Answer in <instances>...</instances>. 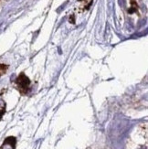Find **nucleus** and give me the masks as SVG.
<instances>
[{"mask_svg": "<svg viewBox=\"0 0 148 149\" xmlns=\"http://www.w3.org/2000/svg\"><path fill=\"white\" fill-rule=\"evenodd\" d=\"M17 85L22 93H27L30 86V81L24 73H21L17 79Z\"/></svg>", "mask_w": 148, "mask_h": 149, "instance_id": "1", "label": "nucleus"}, {"mask_svg": "<svg viewBox=\"0 0 148 149\" xmlns=\"http://www.w3.org/2000/svg\"><path fill=\"white\" fill-rule=\"evenodd\" d=\"M6 70H8V66L4 65V64H0V76H2L6 72Z\"/></svg>", "mask_w": 148, "mask_h": 149, "instance_id": "2", "label": "nucleus"}, {"mask_svg": "<svg viewBox=\"0 0 148 149\" xmlns=\"http://www.w3.org/2000/svg\"><path fill=\"white\" fill-rule=\"evenodd\" d=\"M0 149H1V148H0Z\"/></svg>", "mask_w": 148, "mask_h": 149, "instance_id": "3", "label": "nucleus"}]
</instances>
